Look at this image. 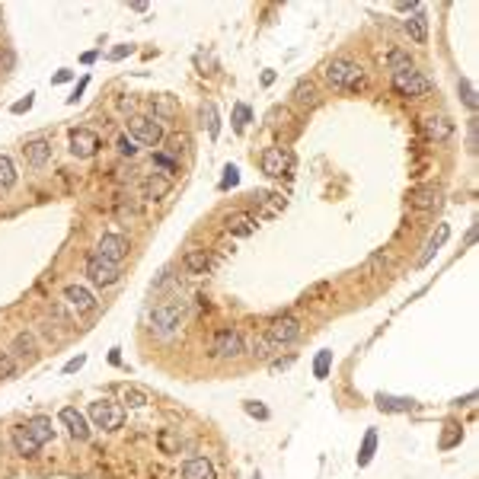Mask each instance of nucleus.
<instances>
[{"instance_id": "1", "label": "nucleus", "mask_w": 479, "mask_h": 479, "mask_svg": "<svg viewBox=\"0 0 479 479\" xmlns=\"http://www.w3.org/2000/svg\"><path fill=\"white\" fill-rule=\"evenodd\" d=\"M326 80H330V87H336V90H352V93H358V90H364V87H367L364 71H361L355 61H348V58L330 61V68H326Z\"/></svg>"}, {"instance_id": "2", "label": "nucleus", "mask_w": 479, "mask_h": 479, "mask_svg": "<svg viewBox=\"0 0 479 479\" xmlns=\"http://www.w3.org/2000/svg\"><path fill=\"white\" fill-rule=\"evenodd\" d=\"M393 90L399 96H409V99H422L432 93V80L425 74H419L415 68H403V71H393Z\"/></svg>"}, {"instance_id": "3", "label": "nucleus", "mask_w": 479, "mask_h": 479, "mask_svg": "<svg viewBox=\"0 0 479 479\" xmlns=\"http://www.w3.org/2000/svg\"><path fill=\"white\" fill-rule=\"evenodd\" d=\"M128 135L135 141L147 144V147H157L163 141V125L157 119H150V115H131L128 119Z\"/></svg>"}, {"instance_id": "4", "label": "nucleus", "mask_w": 479, "mask_h": 479, "mask_svg": "<svg viewBox=\"0 0 479 479\" xmlns=\"http://www.w3.org/2000/svg\"><path fill=\"white\" fill-rule=\"evenodd\" d=\"M90 419L96 428L115 432V428H121V422H125V409H121L119 403H112V399H96V403H90Z\"/></svg>"}, {"instance_id": "5", "label": "nucleus", "mask_w": 479, "mask_h": 479, "mask_svg": "<svg viewBox=\"0 0 479 479\" xmlns=\"http://www.w3.org/2000/svg\"><path fill=\"white\" fill-rule=\"evenodd\" d=\"M291 166H294V154L288 147H265V154H263L265 176H288Z\"/></svg>"}, {"instance_id": "6", "label": "nucleus", "mask_w": 479, "mask_h": 479, "mask_svg": "<svg viewBox=\"0 0 479 479\" xmlns=\"http://www.w3.org/2000/svg\"><path fill=\"white\" fill-rule=\"evenodd\" d=\"M87 275H90V281H93V285H99V288H109V285H115V281H119V265L105 263L103 256H96V253H93L90 259H87Z\"/></svg>"}, {"instance_id": "7", "label": "nucleus", "mask_w": 479, "mask_h": 479, "mask_svg": "<svg viewBox=\"0 0 479 479\" xmlns=\"http://www.w3.org/2000/svg\"><path fill=\"white\" fill-rule=\"evenodd\" d=\"M182 314H186V307H182L179 300H163V304L154 307V326L163 332H172L182 323Z\"/></svg>"}, {"instance_id": "8", "label": "nucleus", "mask_w": 479, "mask_h": 479, "mask_svg": "<svg viewBox=\"0 0 479 479\" xmlns=\"http://www.w3.org/2000/svg\"><path fill=\"white\" fill-rule=\"evenodd\" d=\"M128 240L121 237V233H103V240L96 243V256H103L105 263H112V265H119L121 259L128 256Z\"/></svg>"}, {"instance_id": "9", "label": "nucleus", "mask_w": 479, "mask_h": 479, "mask_svg": "<svg viewBox=\"0 0 479 479\" xmlns=\"http://www.w3.org/2000/svg\"><path fill=\"white\" fill-rule=\"evenodd\" d=\"M211 355H214V358H237V355H243V336L233 330H221L214 336Z\"/></svg>"}, {"instance_id": "10", "label": "nucleus", "mask_w": 479, "mask_h": 479, "mask_svg": "<svg viewBox=\"0 0 479 479\" xmlns=\"http://www.w3.org/2000/svg\"><path fill=\"white\" fill-rule=\"evenodd\" d=\"M96 150H99L96 131H90V128H74V131H71V154H74V157L87 160V157H93Z\"/></svg>"}, {"instance_id": "11", "label": "nucleus", "mask_w": 479, "mask_h": 479, "mask_svg": "<svg viewBox=\"0 0 479 479\" xmlns=\"http://www.w3.org/2000/svg\"><path fill=\"white\" fill-rule=\"evenodd\" d=\"M300 336V323L294 316H278L269 323V342L272 345H288Z\"/></svg>"}, {"instance_id": "12", "label": "nucleus", "mask_w": 479, "mask_h": 479, "mask_svg": "<svg viewBox=\"0 0 479 479\" xmlns=\"http://www.w3.org/2000/svg\"><path fill=\"white\" fill-rule=\"evenodd\" d=\"M58 419L64 422V428L71 432V438H74V441H87V438H90V425H87V415H83V412H77L74 406H64Z\"/></svg>"}, {"instance_id": "13", "label": "nucleus", "mask_w": 479, "mask_h": 479, "mask_svg": "<svg viewBox=\"0 0 479 479\" xmlns=\"http://www.w3.org/2000/svg\"><path fill=\"white\" fill-rule=\"evenodd\" d=\"M10 441H13V448H16V454H20V457H36L38 448H42V444L32 438V432L26 425H13V428H10Z\"/></svg>"}, {"instance_id": "14", "label": "nucleus", "mask_w": 479, "mask_h": 479, "mask_svg": "<svg viewBox=\"0 0 479 479\" xmlns=\"http://www.w3.org/2000/svg\"><path fill=\"white\" fill-rule=\"evenodd\" d=\"M182 479H217L214 473V464L208 457H189L182 464Z\"/></svg>"}, {"instance_id": "15", "label": "nucleus", "mask_w": 479, "mask_h": 479, "mask_svg": "<svg viewBox=\"0 0 479 479\" xmlns=\"http://www.w3.org/2000/svg\"><path fill=\"white\" fill-rule=\"evenodd\" d=\"M64 300H68L74 310H80V314H90V310L96 307V297H93L83 285H68L64 288Z\"/></svg>"}, {"instance_id": "16", "label": "nucleus", "mask_w": 479, "mask_h": 479, "mask_svg": "<svg viewBox=\"0 0 479 479\" xmlns=\"http://www.w3.org/2000/svg\"><path fill=\"white\" fill-rule=\"evenodd\" d=\"M26 160H29V166H45L48 160H52V144L45 141V138H36V141H29L23 147Z\"/></svg>"}, {"instance_id": "17", "label": "nucleus", "mask_w": 479, "mask_h": 479, "mask_svg": "<svg viewBox=\"0 0 479 479\" xmlns=\"http://www.w3.org/2000/svg\"><path fill=\"white\" fill-rule=\"evenodd\" d=\"M172 189V179H166V176H160V172H154V176H147L144 179V198H150V202H160V198H166Z\"/></svg>"}, {"instance_id": "18", "label": "nucleus", "mask_w": 479, "mask_h": 479, "mask_svg": "<svg viewBox=\"0 0 479 479\" xmlns=\"http://www.w3.org/2000/svg\"><path fill=\"white\" fill-rule=\"evenodd\" d=\"M425 135L432 138V141H448V138L454 135V125H450V119H444V115H428Z\"/></svg>"}, {"instance_id": "19", "label": "nucleus", "mask_w": 479, "mask_h": 479, "mask_svg": "<svg viewBox=\"0 0 479 479\" xmlns=\"http://www.w3.org/2000/svg\"><path fill=\"white\" fill-rule=\"evenodd\" d=\"M403 26H406V32H409V38L415 42V45H425V42H428V20H425V13H419V10H415V13H412Z\"/></svg>"}, {"instance_id": "20", "label": "nucleus", "mask_w": 479, "mask_h": 479, "mask_svg": "<svg viewBox=\"0 0 479 479\" xmlns=\"http://www.w3.org/2000/svg\"><path fill=\"white\" fill-rule=\"evenodd\" d=\"M150 105H154V119H172V115H179V103H176V96H170V93H160V96L150 99Z\"/></svg>"}, {"instance_id": "21", "label": "nucleus", "mask_w": 479, "mask_h": 479, "mask_svg": "<svg viewBox=\"0 0 479 479\" xmlns=\"http://www.w3.org/2000/svg\"><path fill=\"white\" fill-rule=\"evenodd\" d=\"M182 265H186L192 275H205V272H211V256L205 253V249H189V253L182 256Z\"/></svg>"}, {"instance_id": "22", "label": "nucleus", "mask_w": 479, "mask_h": 479, "mask_svg": "<svg viewBox=\"0 0 479 479\" xmlns=\"http://www.w3.org/2000/svg\"><path fill=\"white\" fill-rule=\"evenodd\" d=\"M409 205H412L415 211H432L434 205H438V189H434V186L415 189V192L409 195Z\"/></svg>"}, {"instance_id": "23", "label": "nucleus", "mask_w": 479, "mask_h": 479, "mask_svg": "<svg viewBox=\"0 0 479 479\" xmlns=\"http://www.w3.org/2000/svg\"><path fill=\"white\" fill-rule=\"evenodd\" d=\"M26 428L32 432V438H36L38 444L54 441V428H52V419H48V415H36V419H32Z\"/></svg>"}, {"instance_id": "24", "label": "nucleus", "mask_w": 479, "mask_h": 479, "mask_svg": "<svg viewBox=\"0 0 479 479\" xmlns=\"http://www.w3.org/2000/svg\"><path fill=\"white\" fill-rule=\"evenodd\" d=\"M13 355H16V358H26V361L36 358V336H32V332H16Z\"/></svg>"}, {"instance_id": "25", "label": "nucleus", "mask_w": 479, "mask_h": 479, "mask_svg": "<svg viewBox=\"0 0 479 479\" xmlns=\"http://www.w3.org/2000/svg\"><path fill=\"white\" fill-rule=\"evenodd\" d=\"M448 237H450V227H448V224H441V227H438V233H434V237L428 240L425 256H422V259H419V265H428V263H432V256L438 253V249H441L444 243H448Z\"/></svg>"}, {"instance_id": "26", "label": "nucleus", "mask_w": 479, "mask_h": 479, "mask_svg": "<svg viewBox=\"0 0 479 479\" xmlns=\"http://www.w3.org/2000/svg\"><path fill=\"white\" fill-rule=\"evenodd\" d=\"M294 103L297 105H316V87L310 80H300L294 87Z\"/></svg>"}, {"instance_id": "27", "label": "nucleus", "mask_w": 479, "mask_h": 479, "mask_svg": "<svg viewBox=\"0 0 479 479\" xmlns=\"http://www.w3.org/2000/svg\"><path fill=\"white\" fill-rule=\"evenodd\" d=\"M10 186H16V166L10 157L0 154V189H10Z\"/></svg>"}, {"instance_id": "28", "label": "nucleus", "mask_w": 479, "mask_h": 479, "mask_svg": "<svg viewBox=\"0 0 479 479\" xmlns=\"http://www.w3.org/2000/svg\"><path fill=\"white\" fill-rule=\"evenodd\" d=\"M374 448H377V432H367L364 434V444H361V454H358V466H367L371 457H374Z\"/></svg>"}, {"instance_id": "29", "label": "nucleus", "mask_w": 479, "mask_h": 479, "mask_svg": "<svg viewBox=\"0 0 479 479\" xmlns=\"http://www.w3.org/2000/svg\"><path fill=\"white\" fill-rule=\"evenodd\" d=\"M202 121H208V135L217 138V131H221V121H217V109L211 103L202 105Z\"/></svg>"}, {"instance_id": "30", "label": "nucleus", "mask_w": 479, "mask_h": 479, "mask_svg": "<svg viewBox=\"0 0 479 479\" xmlns=\"http://www.w3.org/2000/svg\"><path fill=\"white\" fill-rule=\"evenodd\" d=\"M186 147H189V138L186 135H170V138H166V150H170L172 157H179Z\"/></svg>"}, {"instance_id": "31", "label": "nucleus", "mask_w": 479, "mask_h": 479, "mask_svg": "<svg viewBox=\"0 0 479 479\" xmlns=\"http://www.w3.org/2000/svg\"><path fill=\"white\" fill-rule=\"evenodd\" d=\"M16 374V358L10 352H0V381Z\"/></svg>"}, {"instance_id": "32", "label": "nucleus", "mask_w": 479, "mask_h": 479, "mask_svg": "<svg viewBox=\"0 0 479 479\" xmlns=\"http://www.w3.org/2000/svg\"><path fill=\"white\" fill-rule=\"evenodd\" d=\"M249 115H253V112H249V105L240 103L237 109H233V128H237V131H243V128H246V121H249Z\"/></svg>"}, {"instance_id": "33", "label": "nucleus", "mask_w": 479, "mask_h": 479, "mask_svg": "<svg viewBox=\"0 0 479 479\" xmlns=\"http://www.w3.org/2000/svg\"><path fill=\"white\" fill-rule=\"evenodd\" d=\"M16 68V52L10 45H0V71H13Z\"/></svg>"}, {"instance_id": "34", "label": "nucleus", "mask_w": 479, "mask_h": 479, "mask_svg": "<svg viewBox=\"0 0 479 479\" xmlns=\"http://www.w3.org/2000/svg\"><path fill=\"white\" fill-rule=\"evenodd\" d=\"M125 403L128 406H147V393H144V390H138V387H128L125 390Z\"/></svg>"}, {"instance_id": "35", "label": "nucleus", "mask_w": 479, "mask_h": 479, "mask_svg": "<svg viewBox=\"0 0 479 479\" xmlns=\"http://www.w3.org/2000/svg\"><path fill=\"white\" fill-rule=\"evenodd\" d=\"M387 64H390V68H393V71H403V68H412V61H409V54H403V52H393V54H390V58H387Z\"/></svg>"}, {"instance_id": "36", "label": "nucleus", "mask_w": 479, "mask_h": 479, "mask_svg": "<svg viewBox=\"0 0 479 479\" xmlns=\"http://www.w3.org/2000/svg\"><path fill=\"white\" fill-rule=\"evenodd\" d=\"M230 230L237 233V237H249V233H253V221H249V217H237L230 224Z\"/></svg>"}, {"instance_id": "37", "label": "nucleus", "mask_w": 479, "mask_h": 479, "mask_svg": "<svg viewBox=\"0 0 479 479\" xmlns=\"http://www.w3.org/2000/svg\"><path fill=\"white\" fill-rule=\"evenodd\" d=\"M330 358H332V352H320V355H316V364H314L316 377H326V371H330Z\"/></svg>"}, {"instance_id": "38", "label": "nucleus", "mask_w": 479, "mask_h": 479, "mask_svg": "<svg viewBox=\"0 0 479 479\" xmlns=\"http://www.w3.org/2000/svg\"><path fill=\"white\" fill-rule=\"evenodd\" d=\"M119 154H121V157H135V154H138L135 141H131L128 135H121V138H119Z\"/></svg>"}, {"instance_id": "39", "label": "nucleus", "mask_w": 479, "mask_h": 479, "mask_svg": "<svg viewBox=\"0 0 479 479\" xmlns=\"http://www.w3.org/2000/svg\"><path fill=\"white\" fill-rule=\"evenodd\" d=\"M377 403H381V409H409V399H390V397H381L377 399Z\"/></svg>"}, {"instance_id": "40", "label": "nucleus", "mask_w": 479, "mask_h": 479, "mask_svg": "<svg viewBox=\"0 0 479 479\" xmlns=\"http://www.w3.org/2000/svg\"><path fill=\"white\" fill-rule=\"evenodd\" d=\"M460 96H464V103L470 105V109H476V93H473L470 80H460Z\"/></svg>"}, {"instance_id": "41", "label": "nucleus", "mask_w": 479, "mask_h": 479, "mask_svg": "<svg viewBox=\"0 0 479 479\" xmlns=\"http://www.w3.org/2000/svg\"><path fill=\"white\" fill-rule=\"evenodd\" d=\"M237 182H240L237 166H227V170H224V179H221V189H233Z\"/></svg>"}, {"instance_id": "42", "label": "nucleus", "mask_w": 479, "mask_h": 479, "mask_svg": "<svg viewBox=\"0 0 479 479\" xmlns=\"http://www.w3.org/2000/svg\"><path fill=\"white\" fill-rule=\"evenodd\" d=\"M269 348H272V342H269V339H256V342H253V355H256V358H269Z\"/></svg>"}, {"instance_id": "43", "label": "nucleus", "mask_w": 479, "mask_h": 479, "mask_svg": "<svg viewBox=\"0 0 479 479\" xmlns=\"http://www.w3.org/2000/svg\"><path fill=\"white\" fill-rule=\"evenodd\" d=\"M154 163H157V166H166L170 172H176V160L166 157V154H154Z\"/></svg>"}, {"instance_id": "44", "label": "nucleus", "mask_w": 479, "mask_h": 479, "mask_svg": "<svg viewBox=\"0 0 479 479\" xmlns=\"http://www.w3.org/2000/svg\"><path fill=\"white\" fill-rule=\"evenodd\" d=\"M246 412H249V415H256V419H269V409H265V406L246 403Z\"/></svg>"}, {"instance_id": "45", "label": "nucleus", "mask_w": 479, "mask_h": 479, "mask_svg": "<svg viewBox=\"0 0 479 479\" xmlns=\"http://www.w3.org/2000/svg\"><path fill=\"white\" fill-rule=\"evenodd\" d=\"M29 109H32V93H29V96H26V99H20V103H16V105H13V112H16V115H23V112H29Z\"/></svg>"}, {"instance_id": "46", "label": "nucleus", "mask_w": 479, "mask_h": 479, "mask_svg": "<svg viewBox=\"0 0 479 479\" xmlns=\"http://www.w3.org/2000/svg\"><path fill=\"white\" fill-rule=\"evenodd\" d=\"M83 90H87V77H83L80 83H77V90H74V96H68V103H77V99L83 96Z\"/></svg>"}, {"instance_id": "47", "label": "nucleus", "mask_w": 479, "mask_h": 479, "mask_svg": "<svg viewBox=\"0 0 479 479\" xmlns=\"http://www.w3.org/2000/svg\"><path fill=\"white\" fill-rule=\"evenodd\" d=\"M83 361H87V358H83V355H77L74 361H68V364H64V371H68V374H71V371H77V367H83Z\"/></svg>"}, {"instance_id": "48", "label": "nucleus", "mask_w": 479, "mask_h": 479, "mask_svg": "<svg viewBox=\"0 0 479 479\" xmlns=\"http://www.w3.org/2000/svg\"><path fill=\"white\" fill-rule=\"evenodd\" d=\"M71 77H74V74H71V71H58V74L52 77V83H68Z\"/></svg>"}, {"instance_id": "49", "label": "nucleus", "mask_w": 479, "mask_h": 479, "mask_svg": "<svg viewBox=\"0 0 479 479\" xmlns=\"http://www.w3.org/2000/svg\"><path fill=\"white\" fill-rule=\"evenodd\" d=\"M131 52V45H121V48H115L112 52V61H119V58H125V54Z\"/></svg>"}, {"instance_id": "50", "label": "nucleus", "mask_w": 479, "mask_h": 479, "mask_svg": "<svg viewBox=\"0 0 479 479\" xmlns=\"http://www.w3.org/2000/svg\"><path fill=\"white\" fill-rule=\"evenodd\" d=\"M291 364H294V358H285V361H275L272 367H275V371H281V367H291Z\"/></svg>"}, {"instance_id": "51", "label": "nucleus", "mask_w": 479, "mask_h": 479, "mask_svg": "<svg viewBox=\"0 0 479 479\" xmlns=\"http://www.w3.org/2000/svg\"><path fill=\"white\" fill-rule=\"evenodd\" d=\"M0 20H3V13H0Z\"/></svg>"}]
</instances>
